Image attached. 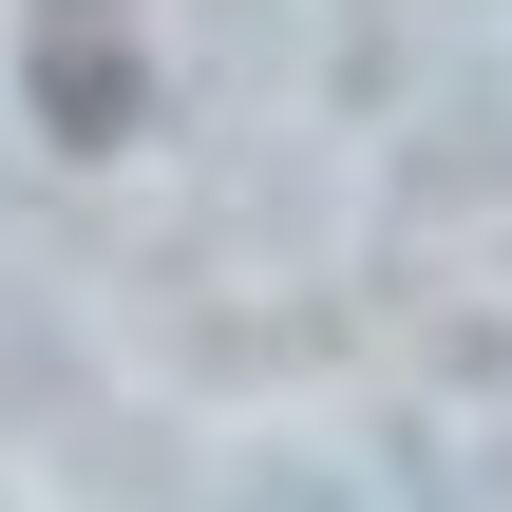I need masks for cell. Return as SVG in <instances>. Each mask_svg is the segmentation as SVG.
Wrapping results in <instances>:
<instances>
[{"label": "cell", "instance_id": "obj_1", "mask_svg": "<svg viewBox=\"0 0 512 512\" xmlns=\"http://www.w3.org/2000/svg\"><path fill=\"white\" fill-rule=\"evenodd\" d=\"M19 76H38V133H57V152H114V133H133V95H152V57H133V0H38Z\"/></svg>", "mask_w": 512, "mask_h": 512}]
</instances>
